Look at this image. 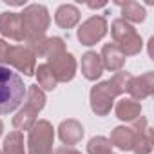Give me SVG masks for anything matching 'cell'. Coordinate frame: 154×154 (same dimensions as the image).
I'll list each match as a JSON object with an SVG mask.
<instances>
[{
    "mask_svg": "<svg viewBox=\"0 0 154 154\" xmlns=\"http://www.w3.org/2000/svg\"><path fill=\"white\" fill-rule=\"evenodd\" d=\"M132 80V74L127 71H118L111 80L96 84L91 93H89V102H91V111L96 116H107L114 105V100L127 93L129 82Z\"/></svg>",
    "mask_w": 154,
    "mask_h": 154,
    "instance_id": "obj_1",
    "label": "cell"
},
{
    "mask_svg": "<svg viewBox=\"0 0 154 154\" xmlns=\"http://www.w3.org/2000/svg\"><path fill=\"white\" fill-rule=\"evenodd\" d=\"M26 91L27 87L22 76L9 67L0 65V116L17 111L26 98Z\"/></svg>",
    "mask_w": 154,
    "mask_h": 154,
    "instance_id": "obj_2",
    "label": "cell"
},
{
    "mask_svg": "<svg viewBox=\"0 0 154 154\" xmlns=\"http://www.w3.org/2000/svg\"><path fill=\"white\" fill-rule=\"evenodd\" d=\"M45 93L36 85H29L26 91V103L24 107L13 116V127L20 132V131H29L35 123H36V116L38 112L45 107Z\"/></svg>",
    "mask_w": 154,
    "mask_h": 154,
    "instance_id": "obj_3",
    "label": "cell"
},
{
    "mask_svg": "<svg viewBox=\"0 0 154 154\" xmlns=\"http://www.w3.org/2000/svg\"><path fill=\"white\" fill-rule=\"evenodd\" d=\"M22 18V29H24V40H35L40 36H45V31L49 29L51 17L44 4H29L20 13Z\"/></svg>",
    "mask_w": 154,
    "mask_h": 154,
    "instance_id": "obj_4",
    "label": "cell"
},
{
    "mask_svg": "<svg viewBox=\"0 0 154 154\" xmlns=\"http://www.w3.org/2000/svg\"><path fill=\"white\" fill-rule=\"evenodd\" d=\"M111 35L114 40V45L123 53V56H134L140 54V51L143 49V40L138 35L136 27L122 18L112 20L111 24Z\"/></svg>",
    "mask_w": 154,
    "mask_h": 154,
    "instance_id": "obj_5",
    "label": "cell"
},
{
    "mask_svg": "<svg viewBox=\"0 0 154 154\" xmlns=\"http://www.w3.org/2000/svg\"><path fill=\"white\" fill-rule=\"evenodd\" d=\"M54 129L47 120H36L27 134V154H53Z\"/></svg>",
    "mask_w": 154,
    "mask_h": 154,
    "instance_id": "obj_6",
    "label": "cell"
},
{
    "mask_svg": "<svg viewBox=\"0 0 154 154\" xmlns=\"http://www.w3.org/2000/svg\"><path fill=\"white\" fill-rule=\"evenodd\" d=\"M107 18L102 17V15H93L89 17L85 22H82V26L78 27V33H76V36H78L80 44L82 45H94L98 44L105 35H107Z\"/></svg>",
    "mask_w": 154,
    "mask_h": 154,
    "instance_id": "obj_7",
    "label": "cell"
},
{
    "mask_svg": "<svg viewBox=\"0 0 154 154\" xmlns=\"http://www.w3.org/2000/svg\"><path fill=\"white\" fill-rule=\"evenodd\" d=\"M6 63L24 72V76H33L36 69V56L26 45H9Z\"/></svg>",
    "mask_w": 154,
    "mask_h": 154,
    "instance_id": "obj_8",
    "label": "cell"
},
{
    "mask_svg": "<svg viewBox=\"0 0 154 154\" xmlns=\"http://www.w3.org/2000/svg\"><path fill=\"white\" fill-rule=\"evenodd\" d=\"M53 74H54V78L56 82H62V84H67L74 78V74H76V67H78V63H76V58L71 54V53H62L60 56L53 58V60H47L45 62Z\"/></svg>",
    "mask_w": 154,
    "mask_h": 154,
    "instance_id": "obj_9",
    "label": "cell"
},
{
    "mask_svg": "<svg viewBox=\"0 0 154 154\" xmlns=\"http://www.w3.org/2000/svg\"><path fill=\"white\" fill-rule=\"evenodd\" d=\"M127 93L131 94V100L134 102H143L145 98L154 94V72L147 71L140 76H132V80L129 82Z\"/></svg>",
    "mask_w": 154,
    "mask_h": 154,
    "instance_id": "obj_10",
    "label": "cell"
},
{
    "mask_svg": "<svg viewBox=\"0 0 154 154\" xmlns=\"http://www.w3.org/2000/svg\"><path fill=\"white\" fill-rule=\"evenodd\" d=\"M0 35L15 40V42H22L24 40V29H22V18L20 13H0Z\"/></svg>",
    "mask_w": 154,
    "mask_h": 154,
    "instance_id": "obj_11",
    "label": "cell"
},
{
    "mask_svg": "<svg viewBox=\"0 0 154 154\" xmlns=\"http://www.w3.org/2000/svg\"><path fill=\"white\" fill-rule=\"evenodd\" d=\"M84 125L74 120V118H69V120H63L60 125H58V138L60 141L65 145V147H72L76 143H80L82 138H84Z\"/></svg>",
    "mask_w": 154,
    "mask_h": 154,
    "instance_id": "obj_12",
    "label": "cell"
},
{
    "mask_svg": "<svg viewBox=\"0 0 154 154\" xmlns=\"http://www.w3.org/2000/svg\"><path fill=\"white\" fill-rule=\"evenodd\" d=\"M82 74L84 78L89 82H96L100 76L103 74V65H102V58L96 51H87L82 54Z\"/></svg>",
    "mask_w": 154,
    "mask_h": 154,
    "instance_id": "obj_13",
    "label": "cell"
},
{
    "mask_svg": "<svg viewBox=\"0 0 154 154\" xmlns=\"http://www.w3.org/2000/svg\"><path fill=\"white\" fill-rule=\"evenodd\" d=\"M100 58H102V65H103V71H111V72H118L122 71V67L125 65V56L123 53L114 45V44H103L102 47V53H100Z\"/></svg>",
    "mask_w": 154,
    "mask_h": 154,
    "instance_id": "obj_14",
    "label": "cell"
},
{
    "mask_svg": "<svg viewBox=\"0 0 154 154\" xmlns=\"http://www.w3.org/2000/svg\"><path fill=\"white\" fill-rule=\"evenodd\" d=\"M134 140H136V132L132 127H127V125H118L111 131V145L127 152V150H132L134 147Z\"/></svg>",
    "mask_w": 154,
    "mask_h": 154,
    "instance_id": "obj_15",
    "label": "cell"
},
{
    "mask_svg": "<svg viewBox=\"0 0 154 154\" xmlns=\"http://www.w3.org/2000/svg\"><path fill=\"white\" fill-rule=\"evenodd\" d=\"M54 22L62 29H72L80 22V9L72 4H62L54 13Z\"/></svg>",
    "mask_w": 154,
    "mask_h": 154,
    "instance_id": "obj_16",
    "label": "cell"
},
{
    "mask_svg": "<svg viewBox=\"0 0 154 154\" xmlns=\"http://www.w3.org/2000/svg\"><path fill=\"white\" fill-rule=\"evenodd\" d=\"M114 112H116V118L118 120H122L125 123H132V122H136L141 116V103L140 102H134L131 98H122L116 103Z\"/></svg>",
    "mask_w": 154,
    "mask_h": 154,
    "instance_id": "obj_17",
    "label": "cell"
},
{
    "mask_svg": "<svg viewBox=\"0 0 154 154\" xmlns=\"http://www.w3.org/2000/svg\"><path fill=\"white\" fill-rule=\"evenodd\" d=\"M118 6L122 8V20L129 22V24H141L145 22V8L140 6L134 0H127V2H118Z\"/></svg>",
    "mask_w": 154,
    "mask_h": 154,
    "instance_id": "obj_18",
    "label": "cell"
},
{
    "mask_svg": "<svg viewBox=\"0 0 154 154\" xmlns=\"http://www.w3.org/2000/svg\"><path fill=\"white\" fill-rule=\"evenodd\" d=\"M35 74H36V80H38V87L45 93V91H54L56 89V85H58V82H56V78H54V74H53V71H51V67L47 65V63H40L36 69H35Z\"/></svg>",
    "mask_w": 154,
    "mask_h": 154,
    "instance_id": "obj_19",
    "label": "cell"
},
{
    "mask_svg": "<svg viewBox=\"0 0 154 154\" xmlns=\"http://www.w3.org/2000/svg\"><path fill=\"white\" fill-rule=\"evenodd\" d=\"M24 134L18 131H11L6 138H4V145H2V154H26V147H24Z\"/></svg>",
    "mask_w": 154,
    "mask_h": 154,
    "instance_id": "obj_20",
    "label": "cell"
},
{
    "mask_svg": "<svg viewBox=\"0 0 154 154\" xmlns=\"http://www.w3.org/2000/svg\"><path fill=\"white\" fill-rule=\"evenodd\" d=\"M152 143H154V131L150 127H147L145 131L136 132V140H134L132 152L134 154H150L152 152Z\"/></svg>",
    "mask_w": 154,
    "mask_h": 154,
    "instance_id": "obj_21",
    "label": "cell"
},
{
    "mask_svg": "<svg viewBox=\"0 0 154 154\" xmlns=\"http://www.w3.org/2000/svg\"><path fill=\"white\" fill-rule=\"evenodd\" d=\"M65 53V42L60 36H45L44 45H42V56L47 60H53Z\"/></svg>",
    "mask_w": 154,
    "mask_h": 154,
    "instance_id": "obj_22",
    "label": "cell"
},
{
    "mask_svg": "<svg viewBox=\"0 0 154 154\" xmlns=\"http://www.w3.org/2000/svg\"><path fill=\"white\" fill-rule=\"evenodd\" d=\"M111 150H112V145H111L109 138H105V136H94L87 143V152L89 154H105V152H111Z\"/></svg>",
    "mask_w": 154,
    "mask_h": 154,
    "instance_id": "obj_23",
    "label": "cell"
},
{
    "mask_svg": "<svg viewBox=\"0 0 154 154\" xmlns=\"http://www.w3.org/2000/svg\"><path fill=\"white\" fill-rule=\"evenodd\" d=\"M8 51H9V44L6 40H0V65L6 63L8 60Z\"/></svg>",
    "mask_w": 154,
    "mask_h": 154,
    "instance_id": "obj_24",
    "label": "cell"
},
{
    "mask_svg": "<svg viewBox=\"0 0 154 154\" xmlns=\"http://www.w3.org/2000/svg\"><path fill=\"white\" fill-rule=\"evenodd\" d=\"M53 154H82L80 150H76L74 147H58V149H54L53 150Z\"/></svg>",
    "mask_w": 154,
    "mask_h": 154,
    "instance_id": "obj_25",
    "label": "cell"
},
{
    "mask_svg": "<svg viewBox=\"0 0 154 154\" xmlns=\"http://www.w3.org/2000/svg\"><path fill=\"white\" fill-rule=\"evenodd\" d=\"M87 6H89L91 9H98V8H105L107 2H87Z\"/></svg>",
    "mask_w": 154,
    "mask_h": 154,
    "instance_id": "obj_26",
    "label": "cell"
},
{
    "mask_svg": "<svg viewBox=\"0 0 154 154\" xmlns=\"http://www.w3.org/2000/svg\"><path fill=\"white\" fill-rule=\"evenodd\" d=\"M4 2L9 4V6H24V4H26V0H24V2H18V0H4Z\"/></svg>",
    "mask_w": 154,
    "mask_h": 154,
    "instance_id": "obj_27",
    "label": "cell"
},
{
    "mask_svg": "<svg viewBox=\"0 0 154 154\" xmlns=\"http://www.w3.org/2000/svg\"><path fill=\"white\" fill-rule=\"evenodd\" d=\"M2 132H4V122L0 120V136H2Z\"/></svg>",
    "mask_w": 154,
    "mask_h": 154,
    "instance_id": "obj_28",
    "label": "cell"
},
{
    "mask_svg": "<svg viewBox=\"0 0 154 154\" xmlns=\"http://www.w3.org/2000/svg\"><path fill=\"white\" fill-rule=\"evenodd\" d=\"M105 154H114V152H112V150H111V152H105Z\"/></svg>",
    "mask_w": 154,
    "mask_h": 154,
    "instance_id": "obj_29",
    "label": "cell"
},
{
    "mask_svg": "<svg viewBox=\"0 0 154 154\" xmlns=\"http://www.w3.org/2000/svg\"><path fill=\"white\" fill-rule=\"evenodd\" d=\"M0 154H2V149H0Z\"/></svg>",
    "mask_w": 154,
    "mask_h": 154,
    "instance_id": "obj_30",
    "label": "cell"
}]
</instances>
